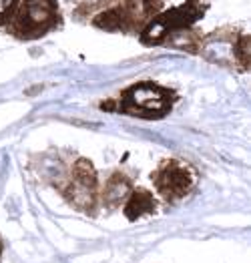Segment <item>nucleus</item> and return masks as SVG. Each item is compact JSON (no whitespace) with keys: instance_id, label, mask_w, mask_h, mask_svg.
<instances>
[{"instance_id":"nucleus-10","label":"nucleus","mask_w":251,"mask_h":263,"mask_svg":"<svg viewBox=\"0 0 251 263\" xmlns=\"http://www.w3.org/2000/svg\"><path fill=\"white\" fill-rule=\"evenodd\" d=\"M201 39H203V32L195 26L191 28H183V30H177L173 34H169L163 44L165 46H171V48H179V50H185V52H191V54H197L199 52V44H201Z\"/></svg>"},{"instance_id":"nucleus-13","label":"nucleus","mask_w":251,"mask_h":263,"mask_svg":"<svg viewBox=\"0 0 251 263\" xmlns=\"http://www.w3.org/2000/svg\"><path fill=\"white\" fill-rule=\"evenodd\" d=\"M21 0H0V28H4L16 12Z\"/></svg>"},{"instance_id":"nucleus-9","label":"nucleus","mask_w":251,"mask_h":263,"mask_svg":"<svg viewBox=\"0 0 251 263\" xmlns=\"http://www.w3.org/2000/svg\"><path fill=\"white\" fill-rule=\"evenodd\" d=\"M157 211V197L153 195V191L145 189V187H133V191L129 193L127 201L123 203V215L129 221H139L145 215H151Z\"/></svg>"},{"instance_id":"nucleus-8","label":"nucleus","mask_w":251,"mask_h":263,"mask_svg":"<svg viewBox=\"0 0 251 263\" xmlns=\"http://www.w3.org/2000/svg\"><path fill=\"white\" fill-rule=\"evenodd\" d=\"M131 191H133L131 179L123 171H114V173L107 177L105 185L99 189V203H101V207H105L109 211L119 209L127 201Z\"/></svg>"},{"instance_id":"nucleus-2","label":"nucleus","mask_w":251,"mask_h":263,"mask_svg":"<svg viewBox=\"0 0 251 263\" xmlns=\"http://www.w3.org/2000/svg\"><path fill=\"white\" fill-rule=\"evenodd\" d=\"M63 22L59 0H21L4 30L16 41L30 43L63 28Z\"/></svg>"},{"instance_id":"nucleus-12","label":"nucleus","mask_w":251,"mask_h":263,"mask_svg":"<svg viewBox=\"0 0 251 263\" xmlns=\"http://www.w3.org/2000/svg\"><path fill=\"white\" fill-rule=\"evenodd\" d=\"M233 57L239 72H247L251 66V36L245 32H239L235 46H233Z\"/></svg>"},{"instance_id":"nucleus-3","label":"nucleus","mask_w":251,"mask_h":263,"mask_svg":"<svg viewBox=\"0 0 251 263\" xmlns=\"http://www.w3.org/2000/svg\"><path fill=\"white\" fill-rule=\"evenodd\" d=\"M165 8V0H119L113 6L96 12L91 24L105 32H121L135 34L143 30V26L159 14Z\"/></svg>"},{"instance_id":"nucleus-5","label":"nucleus","mask_w":251,"mask_h":263,"mask_svg":"<svg viewBox=\"0 0 251 263\" xmlns=\"http://www.w3.org/2000/svg\"><path fill=\"white\" fill-rule=\"evenodd\" d=\"M99 189H101V183H99V173L94 165L87 157H79L72 165L70 181L61 189V193L70 207H74L76 211L89 217H96L101 207Z\"/></svg>"},{"instance_id":"nucleus-6","label":"nucleus","mask_w":251,"mask_h":263,"mask_svg":"<svg viewBox=\"0 0 251 263\" xmlns=\"http://www.w3.org/2000/svg\"><path fill=\"white\" fill-rule=\"evenodd\" d=\"M153 187L165 203L173 205L193 193L197 185V171L181 159H165L151 173Z\"/></svg>"},{"instance_id":"nucleus-1","label":"nucleus","mask_w":251,"mask_h":263,"mask_svg":"<svg viewBox=\"0 0 251 263\" xmlns=\"http://www.w3.org/2000/svg\"><path fill=\"white\" fill-rule=\"evenodd\" d=\"M177 103V92L157 83L143 81L121 90L114 99H109L101 105L103 110H117L121 115L159 121L165 119Z\"/></svg>"},{"instance_id":"nucleus-4","label":"nucleus","mask_w":251,"mask_h":263,"mask_svg":"<svg viewBox=\"0 0 251 263\" xmlns=\"http://www.w3.org/2000/svg\"><path fill=\"white\" fill-rule=\"evenodd\" d=\"M205 0H185L179 6L173 8H163L159 14H155L151 21L143 26L139 32V43L145 46H157L163 44V41L183 28H191L205 16L207 12Z\"/></svg>"},{"instance_id":"nucleus-11","label":"nucleus","mask_w":251,"mask_h":263,"mask_svg":"<svg viewBox=\"0 0 251 263\" xmlns=\"http://www.w3.org/2000/svg\"><path fill=\"white\" fill-rule=\"evenodd\" d=\"M70 6V14L72 18L79 22H89L101 10L113 6L119 0H65Z\"/></svg>"},{"instance_id":"nucleus-14","label":"nucleus","mask_w":251,"mask_h":263,"mask_svg":"<svg viewBox=\"0 0 251 263\" xmlns=\"http://www.w3.org/2000/svg\"><path fill=\"white\" fill-rule=\"evenodd\" d=\"M0 259H2V241H0Z\"/></svg>"},{"instance_id":"nucleus-7","label":"nucleus","mask_w":251,"mask_h":263,"mask_svg":"<svg viewBox=\"0 0 251 263\" xmlns=\"http://www.w3.org/2000/svg\"><path fill=\"white\" fill-rule=\"evenodd\" d=\"M239 32L241 30H237V28L225 26V28L213 30L209 34H203L197 54H201L209 63L229 66V68H235L237 70L235 57H233V46H235V41H237Z\"/></svg>"}]
</instances>
